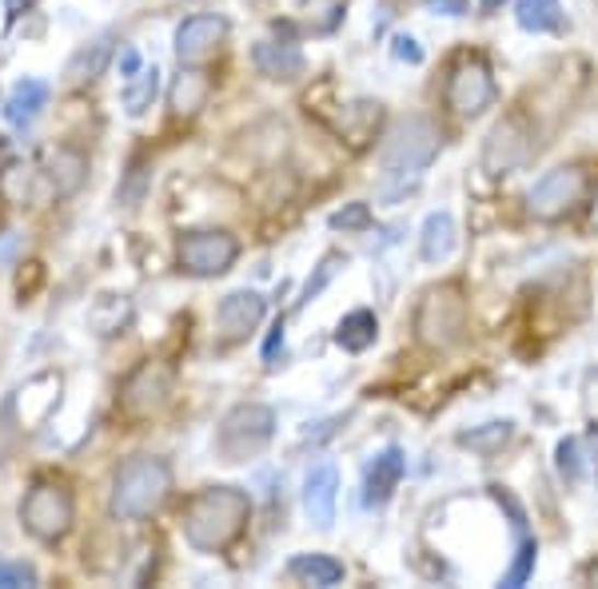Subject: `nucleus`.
I'll return each instance as SVG.
<instances>
[{"mask_svg": "<svg viewBox=\"0 0 598 589\" xmlns=\"http://www.w3.org/2000/svg\"><path fill=\"white\" fill-rule=\"evenodd\" d=\"M248 518H252V498L240 486H204L184 503L180 530H184V542L192 550L220 554L244 534Z\"/></svg>", "mask_w": 598, "mask_h": 589, "instance_id": "1", "label": "nucleus"}, {"mask_svg": "<svg viewBox=\"0 0 598 589\" xmlns=\"http://www.w3.org/2000/svg\"><path fill=\"white\" fill-rule=\"evenodd\" d=\"M168 498H172V466L156 454H136L112 478L108 513L116 522H145Z\"/></svg>", "mask_w": 598, "mask_h": 589, "instance_id": "2", "label": "nucleus"}, {"mask_svg": "<svg viewBox=\"0 0 598 589\" xmlns=\"http://www.w3.org/2000/svg\"><path fill=\"white\" fill-rule=\"evenodd\" d=\"M276 438V411L267 403H240L216 426L211 450L220 454V462H252L255 454H264Z\"/></svg>", "mask_w": 598, "mask_h": 589, "instance_id": "3", "label": "nucleus"}, {"mask_svg": "<svg viewBox=\"0 0 598 589\" xmlns=\"http://www.w3.org/2000/svg\"><path fill=\"white\" fill-rule=\"evenodd\" d=\"M415 335L435 350H451L467 338V299L459 284L427 287L415 307Z\"/></svg>", "mask_w": 598, "mask_h": 589, "instance_id": "4", "label": "nucleus"}, {"mask_svg": "<svg viewBox=\"0 0 598 589\" xmlns=\"http://www.w3.org/2000/svg\"><path fill=\"white\" fill-rule=\"evenodd\" d=\"M439 148H444V131L435 128L427 116H407L383 136L379 164L388 175H415L435 164Z\"/></svg>", "mask_w": 598, "mask_h": 589, "instance_id": "5", "label": "nucleus"}, {"mask_svg": "<svg viewBox=\"0 0 598 589\" xmlns=\"http://www.w3.org/2000/svg\"><path fill=\"white\" fill-rule=\"evenodd\" d=\"M444 100L451 116L459 120H479L487 108H495L498 100V88H495V72L483 56H459L447 72V88H444Z\"/></svg>", "mask_w": 598, "mask_h": 589, "instance_id": "6", "label": "nucleus"}, {"mask_svg": "<svg viewBox=\"0 0 598 589\" xmlns=\"http://www.w3.org/2000/svg\"><path fill=\"white\" fill-rule=\"evenodd\" d=\"M72 522H77V503H72V494H68L65 486H56V482H36L33 490L24 494L21 526L36 538V542L56 546V542L72 530Z\"/></svg>", "mask_w": 598, "mask_h": 589, "instance_id": "7", "label": "nucleus"}, {"mask_svg": "<svg viewBox=\"0 0 598 589\" xmlns=\"http://www.w3.org/2000/svg\"><path fill=\"white\" fill-rule=\"evenodd\" d=\"M590 192V175L583 164H563L547 172L543 180H534V187L527 192V216L554 223V219H566L571 211L587 199Z\"/></svg>", "mask_w": 598, "mask_h": 589, "instance_id": "8", "label": "nucleus"}, {"mask_svg": "<svg viewBox=\"0 0 598 589\" xmlns=\"http://www.w3.org/2000/svg\"><path fill=\"white\" fill-rule=\"evenodd\" d=\"M240 243L228 231H184L176 240V263L180 272H188L192 279H216V275L232 272Z\"/></svg>", "mask_w": 598, "mask_h": 589, "instance_id": "9", "label": "nucleus"}, {"mask_svg": "<svg viewBox=\"0 0 598 589\" xmlns=\"http://www.w3.org/2000/svg\"><path fill=\"white\" fill-rule=\"evenodd\" d=\"M176 386V371L164 359H145L120 386V406L128 418H152L160 415L172 399Z\"/></svg>", "mask_w": 598, "mask_h": 589, "instance_id": "10", "label": "nucleus"}, {"mask_svg": "<svg viewBox=\"0 0 598 589\" xmlns=\"http://www.w3.org/2000/svg\"><path fill=\"white\" fill-rule=\"evenodd\" d=\"M228 33H232V24L223 21L220 12H196V16H188V21L176 28V36H172L176 60L188 68H199L204 60H211V56L220 53Z\"/></svg>", "mask_w": 598, "mask_h": 589, "instance_id": "11", "label": "nucleus"}, {"mask_svg": "<svg viewBox=\"0 0 598 589\" xmlns=\"http://www.w3.org/2000/svg\"><path fill=\"white\" fill-rule=\"evenodd\" d=\"M267 319V299L260 291H232L223 294L220 307H216V338L220 347H235L260 331V323Z\"/></svg>", "mask_w": 598, "mask_h": 589, "instance_id": "12", "label": "nucleus"}, {"mask_svg": "<svg viewBox=\"0 0 598 589\" xmlns=\"http://www.w3.org/2000/svg\"><path fill=\"white\" fill-rule=\"evenodd\" d=\"M527 155H531V131L519 116H507V120H498L491 128L487 143H483V168L491 175H510L515 168L527 164Z\"/></svg>", "mask_w": 598, "mask_h": 589, "instance_id": "13", "label": "nucleus"}, {"mask_svg": "<svg viewBox=\"0 0 598 589\" xmlns=\"http://www.w3.org/2000/svg\"><path fill=\"white\" fill-rule=\"evenodd\" d=\"M335 506H340V470L332 462H315L303 474V510L315 522V530H332Z\"/></svg>", "mask_w": 598, "mask_h": 589, "instance_id": "14", "label": "nucleus"}, {"mask_svg": "<svg viewBox=\"0 0 598 589\" xmlns=\"http://www.w3.org/2000/svg\"><path fill=\"white\" fill-rule=\"evenodd\" d=\"M403 474H407V454H403L399 447L379 450L376 459H371V466H367V474H364V506H367V510L388 506L391 498H395Z\"/></svg>", "mask_w": 598, "mask_h": 589, "instance_id": "15", "label": "nucleus"}, {"mask_svg": "<svg viewBox=\"0 0 598 589\" xmlns=\"http://www.w3.org/2000/svg\"><path fill=\"white\" fill-rule=\"evenodd\" d=\"M252 65L264 80H279V84H291V80L303 77L308 68V56L299 53V44L291 41H260L252 48Z\"/></svg>", "mask_w": 598, "mask_h": 589, "instance_id": "16", "label": "nucleus"}, {"mask_svg": "<svg viewBox=\"0 0 598 589\" xmlns=\"http://www.w3.org/2000/svg\"><path fill=\"white\" fill-rule=\"evenodd\" d=\"M459 247V223L451 211H432L419 228V259L423 263H447Z\"/></svg>", "mask_w": 598, "mask_h": 589, "instance_id": "17", "label": "nucleus"}, {"mask_svg": "<svg viewBox=\"0 0 598 589\" xmlns=\"http://www.w3.org/2000/svg\"><path fill=\"white\" fill-rule=\"evenodd\" d=\"M211 96V77L208 72H199V68H180V77L168 84V108H172V116H196L204 104H208Z\"/></svg>", "mask_w": 598, "mask_h": 589, "instance_id": "18", "label": "nucleus"}, {"mask_svg": "<svg viewBox=\"0 0 598 589\" xmlns=\"http://www.w3.org/2000/svg\"><path fill=\"white\" fill-rule=\"evenodd\" d=\"M112 48H116V36L112 33L96 36V41H89L84 48H77L65 68V80L68 84H92V80H100L104 68L112 65Z\"/></svg>", "mask_w": 598, "mask_h": 589, "instance_id": "19", "label": "nucleus"}, {"mask_svg": "<svg viewBox=\"0 0 598 589\" xmlns=\"http://www.w3.org/2000/svg\"><path fill=\"white\" fill-rule=\"evenodd\" d=\"M48 104V84H41V80H16L12 84V92L4 96V120L12 124V128H28V124L41 116V108Z\"/></svg>", "mask_w": 598, "mask_h": 589, "instance_id": "20", "label": "nucleus"}, {"mask_svg": "<svg viewBox=\"0 0 598 589\" xmlns=\"http://www.w3.org/2000/svg\"><path fill=\"white\" fill-rule=\"evenodd\" d=\"M515 21H519L522 33H566L571 21L559 0H515Z\"/></svg>", "mask_w": 598, "mask_h": 589, "instance_id": "21", "label": "nucleus"}, {"mask_svg": "<svg viewBox=\"0 0 598 589\" xmlns=\"http://www.w3.org/2000/svg\"><path fill=\"white\" fill-rule=\"evenodd\" d=\"M376 338H379V319L367 307L347 311L340 319V327H335V347H344L347 355H364L367 347H376Z\"/></svg>", "mask_w": 598, "mask_h": 589, "instance_id": "22", "label": "nucleus"}, {"mask_svg": "<svg viewBox=\"0 0 598 589\" xmlns=\"http://www.w3.org/2000/svg\"><path fill=\"white\" fill-rule=\"evenodd\" d=\"M288 578L308 581V586L332 589V586H340V581L347 578V569H344V562L332 557V554H296L288 562Z\"/></svg>", "mask_w": 598, "mask_h": 589, "instance_id": "23", "label": "nucleus"}, {"mask_svg": "<svg viewBox=\"0 0 598 589\" xmlns=\"http://www.w3.org/2000/svg\"><path fill=\"white\" fill-rule=\"evenodd\" d=\"M89 175V160L72 148H56L53 155V168H48V180H53V192L56 196H72Z\"/></svg>", "mask_w": 598, "mask_h": 589, "instance_id": "24", "label": "nucleus"}, {"mask_svg": "<svg viewBox=\"0 0 598 589\" xmlns=\"http://www.w3.org/2000/svg\"><path fill=\"white\" fill-rule=\"evenodd\" d=\"M156 96H160V68H140L136 77H128V88H124V112L133 120H140L156 104Z\"/></svg>", "mask_w": 598, "mask_h": 589, "instance_id": "25", "label": "nucleus"}, {"mask_svg": "<svg viewBox=\"0 0 598 589\" xmlns=\"http://www.w3.org/2000/svg\"><path fill=\"white\" fill-rule=\"evenodd\" d=\"M515 438V423L510 418H495V423H483L475 426V430H463L459 435V447L475 450V454H495V450H503Z\"/></svg>", "mask_w": 598, "mask_h": 589, "instance_id": "26", "label": "nucleus"}, {"mask_svg": "<svg viewBox=\"0 0 598 589\" xmlns=\"http://www.w3.org/2000/svg\"><path fill=\"white\" fill-rule=\"evenodd\" d=\"M344 267H347V255H344V252H327V255H323V259L315 263V272L308 275V284H303V291H299L296 311H303L308 303H315V299H320V294L335 284V275L344 272Z\"/></svg>", "mask_w": 598, "mask_h": 589, "instance_id": "27", "label": "nucleus"}, {"mask_svg": "<svg viewBox=\"0 0 598 589\" xmlns=\"http://www.w3.org/2000/svg\"><path fill=\"white\" fill-rule=\"evenodd\" d=\"M534 566H539V542H534L531 534L527 538H515V557H510V566L507 574L498 578V586H507V589H519L531 581Z\"/></svg>", "mask_w": 598, "mask_h": 589, "instance_id": "28", "label": "nucleus"}, {"mask_svg": "<svg viewBox=\"0 0 598 589\" xmlns=\"http://www.w3.org/2000/svg\"><path fill=\"white\" fill-rule=\"evenodd\" d=\"M554 466H559V478L566 486H578V482L587 478V450L578 438H559V447H554Z\"/></svg>", "mask_w": 598, "mask_h": 589, "instance_id": "29", "label": "nucleus"}, {"mask_svg": "<svg viewBox=\"0 0 598 589\" xmlns=\"http://www.w3.org/2000/svg\"><path fill=\"white\" fill-rule=\"evenodd\" d=\"M327 228L332 231H367L371 228V208H367V204H347V208H340L332 219H327Z\"/></svg>", "mask_w": 598, "mask_h": 589, "instance_id": "30", "label": "nucleus"}, {"mask_svg": "<svg viewBox=\"0 0 598 589\" xmlns=\"http://www.w3.org/2000/svg\"><path fill=\"white\" fill-rule=\"evenodd\" d=\"M36 566L28 562H0V589H24V586H36Z\"/></svg>", "mask_w": 598, "mask_h": 589, "instance_id": "31", "label": "nucleus"}, {"mask_svg": "<svg viewBox=\"0 0 598 589\" xmlns=\"http://www.w3.org/2000/svg\"><path fill=\"white\" fill-rule=\"evenodd\" d=\"M145 187H148V172L140 164H133V172H128V184L116 192V199H120L124 208H136V204L145 199Z\"/></svg>", "mask_w": 598, "mask_h": 589, "instance_id": "32", "label": "nucleus"}, {"mask_svg": "<svg viewBox=\"0 0 598 589\" xmlns=\"http://www.w3.org/2000/svg\"><path fill=\"white\" fill-rule=\"evenodd\" d=\"M391 56L395 60H403V65H423V48L415 36H395V44H391Z\"/></svg>", "mask_w": 598, "mask_h": 589, "instance_id": "33", "label": "nucleus"}, {"mask_svg": "<svg viewBox=\"0 0 598 589\" xmlns=\"http://www.w3.org/2000/svg\"><path fill=\"white\" fill-rule=\"evenodd\" d=\"M276 355H284V319H276V327L264 343V367H276Z\"/></svg>", "mask_w": 598, "mask_h": 589, "instance_id": "34", "label": "nucleus"}, {"mask_svg": "<svg viewBox=\"0 0 598 589\" xmlns=\"http://www.w3.org/2000/svg\"><path fill=\"white\" fill-rule=\"evenodd\" d=\"M427 9H432L435 16H463L467 0H427Z\"/></svg>", "mask_w": 598, "mask_h": 589, "instance_id": "35", "label": "nucleus"}, {"mask_svg": "<svg viewBox=\"0 0 598 589\" xmlns=\"http://www.w3.org/2000/svg\"><path fill=\"white\" fill-rule=\"evenodd\" d=\"M583 447H587V466L595 470V478H598V423L587 426V435H583Z\"/></svg>", "mask_w": 598, "mask_h": 589, "instance_id": "36", "label": "nucleus"}, {"mask_svg": "<svg viewBox=\"0 0 598 589\" xmlns=\"http://www.w3.org/2000/svg\"><path fill=\"white\" fill-rule=\"evenodd\" d=\"M140 53H136V48H124L120 53V77H136V72H140Z\"/></svg>", "mask_w": 598, "mask_h": 589, "instance_id": "37", "label": "nucleus"}, {"mask_svg": "<svg viewBox=\"0 0 598 589\" xmlns=\"http://www.w3.org/2000/svg\"><path fill=\"white\" fill-rule=\"evenodd\" d=\"M590 228L598 231V187H595V196H590Z\"/></svg>", "mask_w": 598, "mask_h": 589, "instance_id": "38", "label": "nucleus"}, {"mask_svg": "<svg viewBox=\"0 0 598 589\" xmlns=\"http://www.w3.org/2000/svg\"><path fill=\"white\" fill-rule=\"evenodd\" d=\"M479 9H483V12H495V9H503V0H479Z\"/></svg>", "mask_w": 598, "mask_h": 589, "instance_id": "39", "label": "nucleus"}]
</instances>
